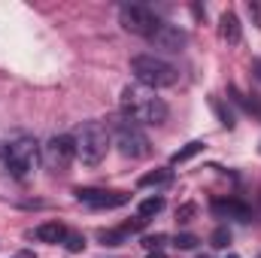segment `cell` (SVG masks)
I'll return each instance as SVG.
<instances>
[{
    "label": "cell",
    "instance_id": "cell-1",
    "mask_svg": "<svg viewBox=\"0 0 261 258\" xmlns=\"http://www.w3.org/2000/svg\"><path fill=\"white\" fill-rule=\"evenodd\" d=\"M167 104L152 91V88H143V85H125L122 91V116L134 122V125H164L167 122Z\"/></svg>",
    "mask_w": 261,
    "mask_h": 258
},
{
    "label": "cell",
    "instance_id": "cell-2",
    "mask_svg": "<svg viewBox=\"0 0 261 258\" xmlns=\"http://www.w3.org/2000/svg\"><path fill=\"white\" fill-rule=\"evenodd\" d=\"M130 73H134L137 85L152 88V91L155 88L176 85V79H179V70L170 64V61L158 58V55H134L130 58Z\"/></svg>",
    "mask_w": 261,
    "mask_h": 258
},
{
    "label": "cell",
    "instance_id": "cell-3",
    "mask_svg": "<svg viewBox=\"0 0 261 258\" xmlns=\"http://www.w3.org/2000/svg\"><path fill=\"white\" fill-rule=\"evenodd\" d=\"M73 143H76V155L82 158V164H88V167H97L103 158H107V149H110V131L103 122H82L79 131H76V137H73Z\"/></svg>",
    "mask_w": 261,
    "mask_h": 258
},
{
    "label": "cell",
    "instance_id": "cell-4",
    "mask_svg": "<svg viewBox=\"0 0 261 258\" xmlns=\"http://www.w3.org/2000/svg\"><path fill=\"white\" fill-rule=\"evenodd\" d=\"M119 21H122V28L134 34V37H146V40H152L155 37V31L164 24L146 3H125L122 9H119Z\"/></svg>",
    "mask_w": 261,
    "mask_h": 258
},
{
    "label": "cell",
    "instance_id": "cell-5",
    "mask_svg": "<svg viewBox=\"0 0 261 258\" xmlns=\"http://www.w3.org/2000/svg\"><path fill=\"white\" fill-rule=\"evenodd\" d=\"M40 161V143L34 137H18L6 146V167L12 176H28Z\"/></svg>",
    "mask_w": 261,
    "mask_h": 258
},
{
    "label": "cell",
    "instance_id": "cell-6",
    "mask_svg": "<svg viewBox=\"0 0 261 258\" xmlns=\"http://www.w3.org/2000/svg\"><path fill=\"white\" fill-rule=\"evenodd\" d=\"M116 146L125 158H149L152 155V143L146 137V131L140 125H134L128 119H122L116 125Z\"/></svg>",
    "mask_w": 261,
    "mask_h": 258
},
{
    "label": "cell",
    "instance_id": "cell-7",
    "mask_svg": "<svg viewBox=\"0 0 261 258\" xmlns=\"http://www.w3.org/2000/svg\"><path fill=\"white\" fill-rule=\"evenodd\" d=\"M73 155H76V143L67 134L49 137V143L43 146V164L49 173H67V167L73 164Z\"/></svg>",
    "mask_w": 261,
    "mask_h": 258
},
{
    "label": "cell",
    "instance_id": "cell-8",
    "mask_svg": "<svg viewBox=\"0 0 261 258\" xmlns=\"http://www.w3.org/2000/svg\"><path fill=\"white\" fill-rule=\"evenodd\" d=\"M76 200L79 203H88L94 210H116V207H125L130 200L128 192H107V189H76Z\"/></svg>",
    "mask_w": 261,
    "mask_h": 258
},
{
    "label": "cell",
    "instance_id": "cell-9",
    "mask_svg": "<svg viewBox=\"0 0 261 258\" xmlns=\"http://www.w3.org/2000/svg\"><path fill=\"white\" fill-rule=\"evenodd\" d=\"M155 49H161V52H170V55H179L186 46H189V34L182 31V28H176V24H161L158 31H155V37L149 40Z\"/></svg>",
    "mask_w": 261,
    "mask_h": 258
},
{
    "label": "cell",
    "instance_id": "cell-10",
    "mask_svg": "<svg viewBox=\"0 0 261 258\" xmlns=\"http://www.w3.org/2000/svg\"><path fill=\"white\" fill-rule=\"evenodd\" d=\"M219 37L225 40V43H231V46H237L240 43V37H243V31H240V18H237V12H222V18H219Z\"/></svg>",
    "mask_w": 261,
    "mask_h": 258
},
{
    "label": "cell",
    "instance_id": "cell-11",
    "mask_svg": "<svg viewBox=\"0 0 261 258\" xmlns=\"http://www.w3.org/2000/svg\"><path fill=\"white\" fill-rule=\"evenodd\" d=\"M34 237H37L40 243H64L67 228L61 225V222H43V225H37Z\"/></svg>",
    "mask_w": 261,
    "mask_h": 258
},
{
    "label": "cell",
    "instance_id": "cell-12",
    "mask_svg": "<svg viewBox=\"0 0 261 258\" xmlns=\"http://www.w3.org/2000/svg\"><path fill=\"white\" fill-rule=\"evenodd\" d=\"M213 213L216 216H234V219H249V207L240 200H213Z\"/></svg>",
    "mask_w": 261,
    "mask_h": 258
},
{
    "label": "cell",
    "instance_id": "cell-13",
    "mask_svg": "<svg viewBox=\"0 0 261 258\" xmlns=\"http://www.w3.org/2000/svg\"><path fill=\"white\" fill-rule=\"evenodd\" d=\"M210 107H213V113H216V119H219V125H222V128L231 131L234 125H237V119H234V110H231V107H228V104H225L219 94H210Z\"/></svg>",
    "mask_w": 261,
    "mask_h": 258
},
{
    "label": "cell",
    "instance_id": "cell-14",
    "mask_svg": "<svg viewBox=\"0 0 261 258\" xmlns=\"http://www.w3.org/2000/svg\"><path fill=\"white\" fill-rule=\"evenodd\" d=\"M203 149H206V143H203V140H192V143H186L179 152H173V155H170V164H186V161H192L195 155H200Z\"/></svg>",
    "mask_w": 261,
    "mask_h": 258
},
{
    "label": "cell",
    "instance_id": "cell-15",
    "mask_svg": "<svg viewBox=\"0 0 261 258\" xmlns=\"http://www.w3.org/2000/svg\"><path fill=\"white\" fill-rule=\"evenodd\" d=\"M170 179H173V170H170V167H158V170H152V173L140 176V189H152V186H170Z\"/></svg>",
    "mask_w": 261,
    "mask_h": 258
},
{
    "label": "cell",
    "instance_id": "cell-16",
    "mask_svg": "<svg viewBox=\"0 0 261 258\" xmlns=\"http://www.w3.org/2000/svg\"><path fill=\"white\" fill-rule=\"evenodd\" d=\"M228 91H231V97H234V100H237V104H240V107H243L246 113H252L255 119H261V100L255 97V94H240V91H237L234 85H231Z\"/></svg>",
    "mask_w": 261,
    "mask_h": 258
},
{
    "label": "cell",
    "instance_id": "cell-17",
    "mask_svg": "<svg viewBox=\"0 0 261 258\" xmlns=\"http://www.w3.org/2000/svg\"><path fill=\"white\" fill-rule=\"evenodd\" d=\"M161 210H164V197H161V194L146 197V200L140 203V219H152V216H158Z\"/></svg>",
    "mask_w": 261,
    "mask_h": 258
},
{
    "label": "cell",
    "instance_id": "cell-18",
    "mask_svg": "<svg viewBox=\"0 0 261 258\" xmlns=\"http://www.w3.org/2000/svg\"><path fill=\"white\" fill-rule=\"evenodd\" d=\"M128 234H130V231L122 225V228H116V231H103V234H100V240H103V246H122V243L128 240Z\"/></svg>",
    "mask_w": 261,
    "mask_h": 258
},
{
    "label": "cell",
    "instance_id": "cell-19",
    "mask_svg": "<svg viewBox=\"0 0 261 258\" xmlns=\"http://www.w3.org/2000/svg\"><path fill=\"white\" fill-rule=\"evenodd\" d=\"M64 246H67V252H82V249H85V237H82L79 231H67Z\"/></svg>",
    "mask_w": 261,
    "mask_h": 258
},
{
    "label": "cell",
    "instance_id": "cell-20",
    "mask_svg": "<svg viewBox=\"0 0 261 258\" xmlns=\"http://www.w3.org/2000/svg\"><path fill=\"white\" fill-rule=\"evenodd\" d=\"M228 243H231V231H228L225 225H222V228H216V231H213V237H210V246H216V249H225Z\"/></svg>",
    "mask_w": 261,
    "mask_h": 258
},
{
    "label": "cell",
    "instance_id": "cell-21",
    "mask_svg": "<svg viewBox=\"0 0 261 258\" xmlns=\"http://www.w3.org/2000/svg\"><path fill=\"white\" fill-rule=\"evenodd\" d=\"M173 246H176V249H195L197 237L195 234H176V237H173Z\"/></svg>",
    "mask_w": 261,
    "mask_h": 258
},
{
    "label": "cell",
    "instance_id": "cell-22",
    "mask_svg": "<svg viewBox=\"0 0 261 258\" xmlns=\"http://www.w3.org/2000/svg\"><path fill=\"white\" fill-rule=\"evenodd\" d=\"M246 12H249L252 24H255V28H261V0H249V3H246Z\"/></svg>",
    "mask_w": 261,
    "mask_h": 258
},
{
    "label": "cell",
    "instance_id": "cell-23",
    "mask_svg": "<svg viewBox=\"0 0 261 258\" xmlns=\"http://www.w3.org/2000/svg\"><path fill=\"white\" fill-rule=\"evenodd\" d=\"M195 213H197L195 203H182V207L176 210V219H179V222H192V219H195Z\"/></svg>",
    "mask_w": 261,
    "mask_h": 258
},
{
    "label": "cell",
    "instance_id": "cell-24",
    "mask_svg": "<svg viewBox=\"0 0 261 258\" xmlns=\"http://www.w3.org/2000/svg\"><path fill=\"white\" fill-rule=\"evenodd\" d=\"M164 240H167L164 234H149V237H143V246H146V249H161Z\"/></svg>",
    "mask_w": 261,
    "mask_h": 258
},
{
    "label": "cell",
    "instance_id": "cell-25",
    "mask_svg": "<svg viewBox=\"0 0 261 258\" xmlns=\"http://www.w3.org/2000/svg\"><path fill=\"white\" fill-rule=\"evenodd\" d=\"M252 67H255V76H258V79H261V61H255V64H252Z\"/></svg>",
    "mask_w": 261,
    "mask_h": 258
},
{
    "label": "cell",
    "instance_id": "cell-26",
    "mask_svg": "<svg viewBox=\"0 0 261 258\" xmlns=\"http://www.w3.org/2000/svg\"><path fill=\"white\" fill-rule=\"evenodd\" d=\"M149 258H164V255H161V252H155V255H149Z\"/></svg>",
    "mask_w": 261,
    "mask_h": 258
},
{
    "label": "cell",
    "instance_id": "cell-27",
    "mask_svg": "<svg viewBox=\"0 0 261 258\" xmlns=\"http://www.w3.org/2000/svg\"><path fill=\"white\" fill-rule=\"evenodd\" d=\"M228 258H240V255H228Z\"/></svg>",
    "mask_w": 261,
    "mask_h": 258
},
{
    "label": "cell",
    "instance_id": "cell-28",
    "mask_svg": "<svg viewBox=\"0 0 261 258\" xmlns=\"http://www.w3.org/2000/svg\"><path fill=\"white\" fill-rule=\"evenodd\" d=\"M258 258H261V255H258Z\"/></svg>",
    "mask_w": 261,
    "mask_h": 258
}]
</instances>
